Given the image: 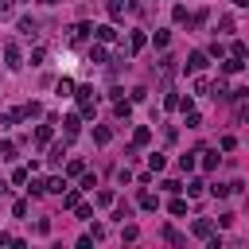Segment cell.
Instances as JSON below:
<instances>
[{
  "label": "cell",
  "mask_w": 249,
  "mask_h": 249,
  "mask_svg": "<svg viewBox=\"0 0 249 249\" xmlns=\"http://www.w3.org/2000/svg\"><path fill=\"white\" fill-rule=\"evenodd\" d=\"M27 195H31V198H39V195H47V183H39V179H31V187H27Z\"/></svg>",
  "instance_id": "obj_35"
},
{
  "label": "cell",
  "mask_w": 249,
  "mask_h": 249,
  "mask_svg": "<svg viewBox=\"0 0 249 249\" xmlns=\"http://www.w3.org/2000/svg\"><path fill=\"white\" fill-rule=\"evenodd\" d=\"M113 117H117V121H128V117H132V101L117 97V101H113Z\"/></svg>",
  "instance_id": "obj_8"
},
{
  "label": "cell",
  "mask_w": 249,
  "mask_h": 249,
  "mask_svg": "<svg viewBox=\"0 0 249 249\" xmlns=\"http://www.w3.org/2000/svg\"><path fill=\"white\" fill-rule=\"evenodd\" d=\"M4 62H8V70H19L23 66V54H19L16 43H4Z\"/></svg>",
  "instance_id": "obj_2"
},
{
  "label": "cell",
  "mask_w": 249,
  "mask_h": 249,
  "mask_svg": "<svg viewBox=\"0 0 249 249\" xmlns=\"http://www.w3.org/2000/svg\"><path fill=\"white\" fill-rule=\"evenodd\" d=\"M66 191V175H51L47 179V195H62Z\"/></svg>",
  "instance_id": "obj_15"
},
{
  "label": "cell",
  "mask_w": 249,
  "mask_h": 249,
  "mask_svg": "<svg viewBox=\"0 0 249 249\" xmlns=\"http://www.w3.org/2000/svg\"><path fill=\"white\" fill-rule=\"evenodd\" d=\"M12 214H16V218H27V198H19V202L12 206Z\"/></svg>",
  "instance_id": "obj_46"
},
{
  "label": "cell",
  "mask_w": 249,
  "mask_h": 249,
  "mask_svg": "<svg viewBox=\"0 0 249 249\" xmlns=\"http://www.w3.org/2000/svg\"><path fill=\"white\" fill-rule=\"evenodd\" d=\"M195 156H198V152H187V156H179V171H195V163H198Z\"/></svg>",
  "instance_id": "obj_27"
},
{
  "label": "cell",
  "mask_w": 249,
  "mask_h": 249,
  "mask_svg": "<svg viewBox=\"0 0 249 249\" xmlns=\"http://www.w3.org/2000/svg\"><path fill=\"white\" fill-rule=\"evenodd\" d=\"M202 187H206V183H202V179H191V183H187V187H183V191H187V195H191V198H195V195H202Z\"/></svg>",
  "instance_id": "obj_34"
},
{
  "label": "cell",
  "mask_w": 249,
  "mask_h": 249,
  "mask_svg": "<svg viewBox=\"0 0 249 249\" xmlns=\"http://www.w3.org/2000/svg\"><path fill=\"white\" fill-rule=\"evenodd\" d=\"M78 202H82V191H78V187H66V191H62V206H66V210H74Z\"/></svg>",
  "instance_id": "obj_11"
},
{
  "label": "cell",
  "mask_w": 249,
  "mask_h": 249,
  "mask_svg": "<svg viewBox=\"0 0 249 249\" xmlns=\"http://www.w3.org/2000/svg\"><path fill=\"white\" fill-rule=\"evenodd\" d=\"M152 43H156V47H167V43H171V31H156Z\"/></svg>",
  "instance_id": "obj_37"
},
{
  "label": "cell",
  "mask_w": 249,
  "mask_h": 249,
  "mask_svg": "<svg viewBox=\"0 0 249 249\" xmlns=\"http://www.w3.org/2000/svg\"><path fill=\"white\" fill-rule=\"evenodd\" d=\"M156 206H160V202H156V195H148V191H144V195H140V210H156Z\"/></svg>",
  "instance_id": "obj_36"
},
{
  "label": "cell",
  "mask_w": 249,
  "mask_h": 249,
  "mask_svg": "<svg viewBox=\"0 0 249 249\" xmlns=\"http://www.w3.org/2000/svg\"><path fill=\"white\" fill-rule=\"evenodd\" d=\"M206 62H210V54H206V51H195V54H187V70H191V74L206 70Z\"/></svg>",
  "instance_id": "obj_4"
},
{
  "label": "cell",
  "mask_w": 249,
  "mask_h": 249,
  "mask_svg": "<svg viewBox=\"0 0 249 249\" xmlns=\"http://www.w3.org/2000/svg\"><path fill=\"white\" fill-rule=\"evenodd\" d=\"M210 93H214V97H230V82H226V78H218V82L210 86Z\"/></svg>",
  "instance_id": "obj_23"
},
{
  "label": "cell",
  "mask_w": 249,
  "mask_h": 249,
  "mask_svg": "<svg viewBox=\"0 0 249 249\" xmlns=\"http://www.w3.org/2000/svg\"><path fill=\"white\" fill-rule=\"evenodd\" d=\"M195 93H210V82L206 78H195Z\"/></svg>",
  "instance_id": "obj_48"
},
{
  "label": "cell",
  "mask_w": 249,
  "mask_h": 249,
  "mask_svg": "<svg viewBox=\"0 0 249 249\" xmlns=\"http://www.w3.org/2000/svg\"><path fill=\"white\" fill-rule=\"evenodd\" d=\"M105 8H109V19H124V12H128V0H109Z\"/></svg>",
  "instance_id": "obj_12"
},
{
  "label": "cell",
  "mask_w": 249,
  "mask_h": 249,
  "mask_svg": "<svg viewBox=\"0 0 249 249\" xmlns=\"http://www.w3.org/2000/svg\"><path fill=\"white\" fill-rule=\"evenodd\" d=\"M191 233L202 237V241H210V237H214V222H210V218H198V222L191 226Z\"/></svg>",
  "instance_id": "obj_6"
},
{
  "label": "cell",
  "mask_w": 249,
  "mask_h": 249,
  "mask_svg": "<svg viewBox=\"0 0 249 249\" xmlns=\"http://www.w3.org/2000/svg\"><path fill=\"white\" fill-rule=\"evenodd\" d=\"M113 218H117V222H124V218H132V206H128V202H117V210H113Z\"/></svg>",
  "instance_id": "obj_32"
},
{
  "label": "cell",
  "mask_w": 249,
  "mask_h": 249,
  "mask_svg": "<svg viewBox=\"0 0 249 249\" xmlns=\"http://www.w3.org/2000/svg\"><path fill=\"white\" fill-rule=\"evenodd\" d=\"M62 156H66V140H62V144H51V156H47V160H51V163H62Z\"/></svg>",
  "instance_id": "obj_26"
},
{
  "label": "cell",
  "mask_w": 249,
  "mask_h": 249,
  "mask_svg": "<svg viewBox=\"0 0 249 249\" xmlns=\"http://www.w3.org/2000/svg\"><path fill=\"white\" fill-rule=\"evenodd\" d=\"M167 210H171V214H187V202H183V198H171Z\"/></svg>",
  "instance_id": "obj_42"
},
{
  "label": "cell",
  "mask_w": 249,
  "mask_h": 249,
  "mask_svg": "<svg viewBox=\"0 0 249 249\" xmlns=\"http://www.w3.org/2000/svg\"><path fill=\"white\" fill-rule=\"evenodd\" d=\"M51 136H54V121L39 124V128H35V148H47V144H51Z\"/></svg>",
  "instance_id": "obj_5"
},
{
  "label": "cell",
  "mask_w": 249,
  "mask_h": 249,
  "mask_svg": "<svg viewBox=\"0 0 249 249\" xmlns=\"http://www.w3.org/2000/svg\"><path fill=\"white\" fill-rule=\"evenodd\" d=\"M78 179H82V191H93V187H97V179H93V175H89V171H82V175H78Z\"/></svg>",
  "instance_id": "obj_40"
},
{
  "label": "cell",
  "mask_w": 249,
  "mask_h": 249,
  "mask_svg": "<svg viewBox=\"0 0 249 249\" xmlns=\"http://www.w3.org/2000/svg\"><path fill=\"white\" fill-rule=\"evenodd\" d=\"M144 43H148V35H144V31H132V35H128V54L144 51Z\"/></svg>",
  "instance_id": "obj_13"
},
{
  "label": "cell",
  "mask_w": 249,
  "mask_h": 249,
  "mask_svg": "<svg viewBox=\"0 0 249 249\" xmlns=\"http://www.w3.org/2000/svg\"><path fill=\"white\" fill-rule=\"evenodd\" d=\"M62 128H66V136H74V132L82 128V113H70V117H62Z\"/></svg>",
  "instance_id": "obj_14"
},
{
  "label": "cell",
  "mask_w": 249,
  "mask_h": 249,
  "mask_svg": "<svg viewBox=\"0 0 249 249\" xmlns=\"http://www.w3.org/2000/svg\"><path fill=\"white\" fill-rule=\"evenodd\" d=\"M105 58H109V54H105V43H93V47H89V62H105Z\"/></svg>",
  "instance_id": "obj_22"
},
{
  "label": "cell",
  "mask_w": 249,
  "mask_h": 249,
  "mask_svg": "<svg viewBox=\"0 0 249 249\" xmlns=\"http://www.w3.org/2000/svg\"><path fill=\"white\" fill-rule=\"evenodd\" d=\"M43 4H58V0H43Z\"/></svg>",
  "instance_id": "obj_51"
},
{
  "label": "cell",
  "mask_w": 249,
  "mask_h": 249,
  "mask_svg": "<svg viewBox=\"0 0 249 249\" xmlns=\"http://www.w3.org/2000/svg\"><path fill=\"white\" fill-rule=\"evenodd\" d=\"M233 4H237V8H249V0H233Z\"/></svg>",
  "instance_id": "obj_50"
},
{
  "label": "cell",
  "mask_w": 249,
  "mask_h": 249,
  "mask_svg": "<svg viewBox=\"0 0 249 249\" xmlns=\"http://www.w3.org/2000/svg\"><path fill=\"white\" fill-rule=\"evenodd\" d=\"M93 39L97 43H109V39H117V27L113 23H101V27H93Z\"/></svg>",
  "instance_id": "obj_9"
},
{
  "label": "cell",
  "mask_w": 249,
  "mask_h": 249,
  "mask_svg": "<svg viewBox=\"0 0 249 249\" xmlns=\"http://www.w3.org/2000/svg\"><path fill=\"white\" fill-rule=\"evenodd\" d=\"M148 140H152V128H148V124H136V128H132V144H136V148H144Z\"/></svg>",
  "instance_id": "obj_10"
},
{
  "label": "cell",
  "mask_w": 249,
  "mask_h": 249,
  "mask_svg": "<svg viewBox=\"0 0 249 249\" xmlns=\"http://www.w3.org/2000/svg\"><path fill=\"white\" fill-rule=\"evenodd\" d=\"M54 93H58V97H74V82H70V78H58V82H54Z\"/></svg>",
  "instance_id": "obj_19"
},
{
  "label": "cell",
  "mask_w": 249,
  "mask_h": 249,
  "mask_svg": "<svg viewBox=\"0 0 249 249\" xmlns=\"http://www.w3.org/2000/svg\"><path fill=\"white\" fill-rule=\"evenodd\" d=\"M241 66H245V62H241L237 54H230V58H222V74H237Z\"/></svg>",
  "instance_id": "obj_18"
},
{
  "label": "cell",
  "mask_w": 249,
  "mask_h": 249,
  "mask_svg": "<svg viewBox=\"0 0 249 249\" xmlns=\"http://www.w3.org/2000/svg\"><path fill=\"white\" fill-rule=\"evenodd\" d=\"M23 117H27V121L43 117V105H39V101H27V105H23Z\"/></svg>",
  "instance_id": "obj_24"
},
{
  "label": "cell",
  "mask_w": 249,
  "mask_h": 249,
  "mask_svg": "<svg viewBox=\"0 0 249 249\" xmlns=\"http://www.w3.org/2000/svg\"><path fill=\"white\" fill-rule=\"evenodd\" d=\"M74 214H78L82 222H89V218H93V206H89V202H78V206H74Z\"/></svg>",
  "instance_id": "obj_31"
},
{
  "label": "cell",
  "mask_w": 249,
  "mask_h": 249,
  "mask_svg": "<svg viewBox=\"0 0 249 249\" xmlns=\"http://www.w3.org/2000/svg\"><path fill=\"white\" fill-rule=\"evenodd\" d=\"M0 160H16V144L12 140H0Z\"/></svg>",
  "instance_id": "obj_30"
},
{
  "label": "cell",
  "mask_w": 249,
  "mask_h": 249,
  "mask_svg": "<svg viewBox=\"0 0 249 249\" xmlns=\"http://www.w3.org/2000/svg\"><path fill=\"white\" fill-rule=\"evenodd\" d=\"M198 156H202V167H206V171H214V167H218V160H222L218 152H198Z\"/></svg>",
  "instance_id": "obj_28"
},
{
  "label": "cell",
  "mask_w": 249,
  "mask_h": 249,
  "mask_svg": "<svg viewBox=\"0 0 249 249\" xmlns=\"http://www.w3.org/2000/svg\"><path fill=\"white\" fill-rule=\"evenodd\" d=\"M163 167H167V156L152 152V156H148V171H163Z\"/></svg>",
  "instance_id": "obj_21"
},
{
  "label": "cell",
  "mask_w": 249,
  "mask_h": 249,
  "mask_svg": "<svg viewBox=\"0 0 249 249\" xmlns=\"http://www.w3.org/2000/svg\"><path fill=\"white\" fill-rule=\"evenodd\" d=\"M163 241H167V245H187V237H183L175 226H163Z\"/></svg>",
  "instance_id": "obj_17"
},
{
  "label": "cell",
  "mask_w": 249,
  "mask_h": 249,
  "mask_svg": "<svg viewBox=\"0 0 249 249\" xmlns=\"http://www.w3.org/2000/svg\"><path fill=\"white\" fill-rule=\"evenodd\" d=\"M109 140H113V128L109 124H97L93 128V144H109Z\"/></svg>",
  "instance_id": "obj_20"
},
{
  "label": "cell",
  "mask_w": 249,
  "mask_h": 249,
  "mask_svg": "<svg viewBox=\"0 0 249 249\" xmlns=\"http://www.w3.org/2000/svg\"><path fill=\"white\" fill-rule=\"evenodd\" d=\"M16 31H19V35H23V39H35V35H39V23H35V19H31V16H23V19H19V23H16Z\"/></svg>",
  "instance_id": "obj_7"
},
{
  "label": "cell",
  "mask_w": 249,
  "mask_h": 249,
  "mask_svg": "<svg viewBox=\"0 0 249 249\" xmlns=\"http://www.w3.org/2000/svg\"><path fill=\"white\" fill-rule=\"evenodd\" d=\"M163 109H179V93H167L163 97Z\"/></svg>",
  "instance_id": "obj_49"
},
{
  "label": "cell",
  "mask_w": 249,
  "mask_h": 249,
  "mask_svg": "<svg viewBox=\"0 0 249 249\" xmlns=\"http://www.w3.org/2000/svg\"><path fill=\"white\" fill-rule=\"evenodd\" d=\"M16 121H23V109H8L4 113V124H16Z\"/></svg>",
  "instance_id": "obj_38"
},
{
  "label": "cell",
  "mask_w": 249,
  "mask_h": 249,
  "mask_svg": "<svg viewBox=\"0 0 249 249\" xmlns=\"http://www.w3.org/2000/svg\"><path fill=\"white\" fill-rule=\"evenodd\" d=\"M210 195H214V198H226V195H230V183H214Z\"/></svg>",
  "instance_id": "obj_41"
},
{
  "label": "cell",
  "mask_w": 249,
  "mask_h": 249,
  "mask_svg": "<svg viewBox=\"0 0 249 249\" xmlns=\"http://www.w3.org/2000/svg\"><path fill=\"white\" fill-rule=\"evenodd\" d=\"M43 58H47V51H43V47H35V51H31V66H43Z\"/></svg>",
  "instance_id": "obj_45"
},
{
  "label": "cell",
  "mask_w": 249,
  "mask_h": 249,
  "mask_svg": "<svg viewBox=\"0 0 249 249\" xmlns=\"http://www.w3.org/2000/svg\"><path fill=\"white\" fill-rule=\"evenodd\" d=\"M183 117H187V128H202V113L198 109H187Z\"/></svg>",
  "instance_id": "obj_25"
},
{
  "label": "cell",
  "mask_w": 249,
  "mask_h": 249,
  "mask_svg": "<svg viewBox=\"0 0 249 249\" xmlns=\"http://www.w3.org/2000/svg\"><path fill=\"white\" fill-rule=\"evenodd\" d=\"M89 35H93V27H89V23H74V27H70V43H74V47H82Z\"/></svg>",
  "instance_id": "obj_3"
},
{
  "label": "cell",
  "mask_w": 249,
  "mask_h": 249,
  "mask_svg": "<svg viewBox=\"0 0 249 249\" xmlns=\"http://www.w3.org/2000/svg\"><path fill=\"white\" fill-rule=\"evenodd\" d=\"M160 187H163V191H167V195H179V191H183V183H179V179H163V183H160Z\"/></svg>",
  "instance_id": "obj_33"
},
{
  "label": "cell",
  "mask_w": 249,
  "mask_h": 249,
  "mask_svg": "<svg viewBox=\"0 0 249 249\" xmlns=\"http://www.w3.org/2000/svg\"><path fill=\"white\" fill-rule=\"evenodd\" d=\"M16 12V0H0V19H8Z\"/></svg>",
  "instance_id": "obj_43"
},
{
  "label": "cell",
  "mask_w": 249,
  "mask_h": 249,
  "mask_svg": "<svg viewBox=\"0 0 249 249\" xmlns=\"http://www.w3.org/2000/svg\"><path fill=\"white\" fill-rule=\"evenodd\" d=\"M121 237H124V241H136V237H140V230H136V226H124V230H121Z\"/></svg>",
  "instance_id": "obj_47"
},
{
  "label": "cell",
  "mask_w": 249,
  "mask_h": 249,
  "mask_svg": "<svg viewBox=\"0 0 249 249\" xmlns=\"http://www.w3.org/2000/svg\"><path fill=\"white\" fill-rule=\"evenodd\" d=\"M171 19H175V23H187V8H183V4H175V12H171Z\"/></svg>",
  "instance_id": "obj_44"
},
{
  "label": "cell",
  "mask_w": 249,
  "mask_h": 249,
  "mask_svg": "<svg viewBox=\"0 0 249 249\" xmlns=\"http://www.w3.org/2000/svg\"><path fill=\"white\" fill-rule=\"evenodd\" d=\"M113 202H117V195H113L109 187H105V191H93V206H113Z\"/></svg>",
  "instance_id": "obj_16"
},
{
  "label": "cell",
  "mask_w": 249,
  "mask_h": 249,
  "mask_svg": "<svg viewBox=\"0 0 249 249\" xmlns=\"http://www.w3.org/2000/svg\"><path fill=\"white\" fill-rule=\"evenodd\" d=\"M74 97H78V113H82L86 121H93V113H97V93H93L89 86H78Z\"/></svg>",
  "instance_id": "obj_1"
},
{
  "label": "cell",
  "mask_w": 249,
  "mask_h": 249,
  "mask_svg": "<svg viewBox=\"0 0 249 249\" xmlns=\"http://www.w3.org/2000/svg\"><path fill=\"white\" fill-rule=\"evenodd\" d=\"M27 175H31V167H16L12 171V183H27Z\"/></svg>",
  "instance_id": "obj_39"
},
{
  "label": "cell",
  "mask_w": 249,
  "mask_h": 249,
  "mask_svg": "<svg viewBox=\"0 0 249 249\" xmlns=\"http://www.w3.org/2000/svg\"><path fill=\"white\" fill-rule=\"evenodd\" d=\"M82 171H86V163H82V160H70V163H66V179H78Z\"/></svg>",
  "instance_id": "obj_29"
}]
</instances>
